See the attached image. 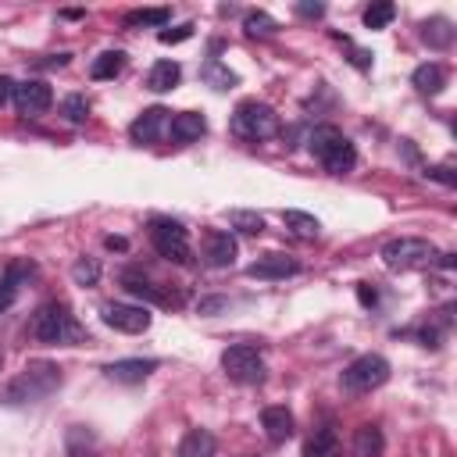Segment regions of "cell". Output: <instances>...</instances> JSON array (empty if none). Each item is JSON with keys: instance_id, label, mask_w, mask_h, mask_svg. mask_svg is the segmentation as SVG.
Instances as JSON below:
<instances>
[{"instance_id": "cell-1", "label": "cell", "mask_w": 457, "mask_h": 457, "mask_svg": "<svg viewBox=\"0 0 457 457\" xmlns=\"http://www.w3.org/2000/svg\"><path fill=\"white\" fill-rule=\"evenodd\" d=\"M29 336L36 343H44V347H76V343L86 340V333L76 322V315L58 301L36 308V315L29 318Z\"/></svg>"}, {"instance_id": "cell-2", "label": "cell", "mask_w": 457, "mask_h": 457, "mask_svg": "<svg viewBox=\"0 0 457 457\" xmlns=\"http://www.w3.org/2000/svg\"><path fill=\"white\" fill-rule=\"evenodd\" d=\"M61 386V368L51 365V361H29L8 386L0 393L8 407H19V404H36V400H47L54 389Z\"/></svg>"}, {"instance_id": "cell-3", "label": "cell", "mask_w": 457, "mask_h": 457, "mask_svg": "<svg viewBox=\"0 0 457 457\" xmlns=\"http://www.w3.org/2000/svg\"><path fill=\"white\" fill-rule=\"evenodd\" d=\"M308 147H311V154L325 164V172H333V175H347V172H354V164H357L354 143H350L336 125H315L311 136H308Z\"/></svg>"}, {"instance_id": "cell-4", "label": "cell", "mask_w": 457, "mask_h": 457, "mask_svg": "<svg viewBox=\"0 0 457 457\" xmlns=\"http://www.w3.org/2000/svg\"><path fill=\"white\" fill-rule=\"evenodd\" d=\"M233 132L240 140H251V143H261V140H272L279 132V115L272 104L265 100H244L237 104L233 111Z\"/></svg>"}, {"instance_id": "cell-5", "label": "cell", "mask_w": 457, "mask_h": 457, "mask_svg": "<svg viewBox=\"0 0 457 457\" xmlns=\"http://www.w3.org/2000/svg\"><path fill=\"white\" fill-rule=\"evenodd\" d=\"M150 244L161 258L175 261V265H189L193 261V247H189V233L186 225L175 218H150Z\"/></svg>"}, {"instance_id": "cell-6", "label": "cell", "mask_w": 457, "mask_h": 457, "mask_svg": "<svg viewBox=\"0 0 457 457\" xmlns=\"http://www.w3.org/2000/svg\"><path fill=\"white\" fill-rule=\"evenodd\" d=\"M436 258H439V251H436L429 240H421V237H400V240H389V244L382 247V261H386V269H393V272L425 269V265H432Z\"/></svg>"}, {"instance_id": "cell-7", "label": "cell", "mask_w": 457, "mask_h": 457, "mask_svg": "<svg viewBox=\"0 0 457 457\" xmlns=\"http://www.w3.org/2000/svg\"><path fill=\"white\" fill-rule=\"evenodd\" d=\"M340 382L347 393H372V389L389 382V361L382 354H361L357 361H350L343 368Z\"/></svg>"}, {"instance_id": "cell-8", "label": "cell", "mask_w": 457, "mask_h": 457, "mask_svg": "<svg viewBox=\"0 0 457 457\" xmlns=\"http://www.w3.org/2000/svg\"><path fill=\"white\" fill-rule=\"evenodd\" d=\"M221 368H225L228 379L240 382V386H258V382L265 379V357H261V350L251 347V343L228 347V350L221 354Z\"/></svg>"}, {"instance_id": "cell-9", "label": "cell", "mask_w": 457, "mask_h": 457, "mask_svg": "<svg viewBox=\"0 0 457 457\" xmlns=\"http://www.w3.org/2000/svg\"><path fill=\"white\" fill-rule=\"evenodd\" d=\"M100 318H104V325H111L115 333H129V336L150 329V311L140 308V304H104V308H100Z\"/></svg>"}, {"instance_id": "cell-10", "label": "cell", "mask_w": 457, "mask_h": 457, "mask_svg": "<svg viewBox=\"0 0 457 457\" xmlns=\"http://www.w3.org/2000/svg\"><path fill=\"white\" fill-rule=\"evenodd\" d=\"M51 104H54V90L44 79H26V83L15 86V108H19V115L40 118V115L51 111Z\"/></svg>"}, {"instance_id": "cell-11", "label": "cell", "mask_w": 457, "mask_h": 457, "mask_svg": "<svg viewBox=\"0 0 457 457\" xmlns=\"http://www.w3.org/2000/svg\"><path fill=\"white\" fill-rule=\"evenodd\" d=\"M200 254L211 269H228L237 261L240 247H237V237L233 233H225V228H207L204 240H200Z\"/></svg>"}, {"instance_id": "cell-12", "label": "cell", "mask_w": 457, "mask_h": 457, "mask_svg": "<svg viewBox=\"0 0 457 457\" xmlns=\"http://www.w3.org/2000/svg\"><path fill=\"white\" fill-rule=\"evenodd\" d=\"M164 132H168V108H147V111H140V115L132 118V125H129V136H132V143H140V147L157 143Z\"/></svg>"}, {"instance_id": "cell-13", "label": "cell", "mask_w": 457, "mask_h": 457, "mask_svg": "<svg viewBox=\"0 0 457 457\" xmlns=\"http://www.w3.org/2000/svg\"><path fill=\"white\" fill-rule=\"evenodd\" d=\"M297 272H301V265H297L293 258H286V254H265V258H258V261L247 265V276H251V279H265V283L290 279V276H297Z\"/></svg>"}, {"instance_id": "cell-14", "label": "cell", "mask_w": 457, "mask_h": 457, "mask_svg": "<svg viewBox=\"0 0 457 457\" xmlns=\"http://www.w3.org/2000/svg\"><path fill=\"white\" fill-rule=\"evenodd\" d=\"M154 368H157V361H154V357H122V361H111V365L104 368V375H108L111 382H125V386H132V382H143Z\"/></svg>"}, {"instance_id": "cell-15", "label": "cell", "mask_w": 457, "mask_h": 457, "mask_svg": "<svg viewBox=\"0 0 457 457\" xmlns=\"http://www.w3.org/2000/svg\"><path fill=\"white\" fill-rule=\"evenodd\" d=\"M168 132H172V140H175L179 147L196 143V140L207 132V118H204L200 111H182V115H175V118L168 122Z\"/></svg>"}, {"instance_id": "cell-16", "label": "cell", "mask_w": 457, "mask_h": 457, "mask_svg": "<svg viewBox=\"0 0 457 457\" xmlns=\"http://www.w3.org/2000/svg\"><path fill=\"white\" fill-rule=\"evenodd\" d=\"M261 429H265V436H269L272 443H286V439L293 436L297 421H293V414H290L283 404H276V407H265V411H261Z\"/></svg>"}, {"instance_id": "cell-17", "label": "cell", "mask_w": 457, "mask_h": 457, "mask_svg": "<svg viewBox=\"0 0 457 457\" xmlns=\"http://www.w3.org/2000/svg\"><path fill=\"white\" fill-rule=\"evenodd\" d=\"M65 457H100V439L86 425H68L65 432Z\"/></svg>"}, {"instance_id": "cell-18", "label": "cell", "mask_w": 457, "mask_h": 457, "mask_svg": "<svg viewBox=\"0 0 457 457\" xmlns=\"http://www.w3.org/2000/svg\"><path fill=\"white\" fill-rule=\"evenodd\" d=\"M411 86H414L418 93H425V97H436V93H443V86H446V68H443L439 61H425V65H418V68L411 72Z\"/></svg>"}, {"instance_id": "cell-19", "label": "cell", "mask_w": 457, "mask_h": 457, "mask_svg": "<svg viewBox=\"0 0 457 457\" xmlns=\"http://www.w3.org/2000/svg\"><path fill=\"white\" fill-rule=\"evenodd\" d=\"M122 283H125V290H129V293H136V297H147V301H154V304H164V308H179V304H182V297H179V293L157 290V286H154V283H147L143 276H132V272H125V276H122Z\"/></svg>"}, {"instance_id": "cell-20", "label": "cell", "mask_w": 457, "mask_h": 457, "mask_svg": "<svg viewBox=\"0 0 457 457\" xmlns=\"http://www.w3.org/2000/svg\"><path fill=\"white\" fill-rule=\"evenodd\" d=\"M22 276H33V265H29V261H15V265H8L4 276H0V315H4V311L19 301V283H22Z\"/></svg>"}, {"instance_id": "cell-21", "label": "cell", "mask_w": 457, "mask_h": 457, "mask_svg": "<svg viewBox=\"0 0 457 457\" xmlns=\"http://www.w3.org/2000/svg\"><path fill=\"white\" fill-rule=\"evenodd\" d=\"M179 79H182L179 61H157V65L147 72V90H154V93H168V90H175V86H179Z\"/></svg>"}, {"instance_id": "cell-22", "label": "cell", "mask_w": 457, "mask_h": 457, "mask_svg": "<svg viewBox=\"0 0 457 457\" xmlns=\"http://www.w3.org/2000/svg\"><path fill=\"white\" fill-rule=\"evenodd\" d=\"M421 40H425L432 51H446V47L453 44V22H450V19H443V15H436V19L421 22Z\"/></svg>"}, {"instance_id": "cell-23", "label": "cell", "mask_w": 457, "mask_h": 457, "mask_svg": "<svg viewBox=\"0 0 457 457\" xmlns=\"http://www.w3.org/2000/svg\"><path fill=\"white\" fill-rule=\"evenodd\" d=\"M179 457H214V436L207 429H189L179 443Z\"/></svg>"}, {"instance_id": "cell-24", "label": "cell", "mask_w": 457, "mask_h": 457, "mask_svg": "<svg viewBox=\"0 0 457 457\" xmlns=\"http://www.w3.org/2000/svg\"><path fill=\"white\" fill-rule=\"evenodd\" d=\"M283 225L290 228L293 237H304V240H315L322 233V221L308 211H283Z\"/></svg>"}, {"instance_id": "cell-25", "label": "cell", "mask_w": 457, "mask_h": 457, "mask_svg": "<svg viewBox=\"0 0 457 457\" xmlns=\"http://www.w3.org/2000/svg\"><path fill=\"white\" fill-rule=\"evenodd\" d=\"M304 457H340V436L333 429H318L308 446H304Z\"/></svg>"}, {"instance_id": "cell-26", "label": "cell", "mask_w": 457, "mask_h": 457, "mask_svg": "<svg viewBox=\"0 0 457 457\" xmlns=\"http://www.w3.org/2000/svg\"><path fill=\"white\" fill-rule=\"evenodd\" d=\"M200 76H204V83L211 86V90H233L240 79H237V72H228V65H221L218 58H211L204 68H200Z\"/></svg>"}, {"instance_id": "cell-27", "label": "cell", "mask_w": 457, "mask_h": 457, "mask_svg": "<svg viewBox=\"0 0 457 457\" xmlns=\"http://www.w3.org/2000/svg\"><path fill=\"white\" fill-rule=\"evenodd\" d=\"M354 453L357 457H379L382 453V432H379V425H361L354 432Z\"/></svg>"}, {"instance_id": "cell-28", "label": "cell", "mask_w": 457, "mask_h": 457, "mask_svg": "<svg viewBox=\"0 0 457 457\" xmlns=\"http://www.w3.org/2000/svg\"><path fill=\"white\" fill-rule=\"evenodd\" d=\"M122 68H125V54H122V51H104L100 58H93L90 76H93V79H115Z\"/></svg>"}, {"instance_id": "cell-29", "label": "cell", "mask_w": 457, "mask_h": 457, "mask_svg": "<svg viewBox=\"0 0 457 457\" xmlns=\"http://www.w3.org/2000/svg\"><path fill=\"white\" fill-rule=\"evenodd\" d=\"M172 22V12L168 8H140V12H129L125 15V26H154V29H164Z\"/></svg>"}, {"instance_id": "cell-30", "label": "cell", "mask_w": 457, "mask_h": 457, "mask_svg": "<svg viewBox=\"0 0 457 457\" xmlns=\"http://www.w3.org/2000/svg\"><path fill=\"white\" fill-rule=\"evenodd\" d=\"M228 225L240 228L247 237H261L265 233V218L258 211H228Z\"/></svg>"}, {"instance_id": "cell-31", "label": "cell", "mask_w": 457, "mask_h": 457, "mask_svg": "<svg viewBox=\"0 0 457 457\" xmlns=\"http://www.w3.org/2000/svg\"><path fill=\"white\" fill-rule=\"evenodd\" d=\"M244 29H247L251 36H276V33H279V22H276L269 12H247Z\"/></svg>"}, {"instance_id": "cell-32", "label": "cell", "mask_w": 457, "mask_h": 457, "mask_svg": "<svg viewBox=\"0 0 457 457\" xmlns=\"http://www.w3.org/2000/svg\"><path fill=\"white\" fill-rule=\"evenodd\" d=\"M393 19H397V4H389V0H379V4L365 8V26L368 29H386Z\"/></svg>"}, {"instance_id": "cell-33", "label": "cell", "mask_w": 457, "mask_h": 457, "mask_svg": "<svg viewBox=\"0 0 457 457\" xmlns=\"http://www.w3.org/2000/svg\"><path fill=\"white\" fill-rule=\"evenodd\" d=\"M61 115H65V122L83 125V122L90 118V100H86L83 93H72V97H65V100H61Z\"/></svg>"}, {"instance_id": "cell-34", "label": "cell", "mask_w": 457, "mask_h": 457, "mask_svg": "<svg viewBox=\"0 0 457 457\" xmlns=\"http://www.w3.org/2000/svg\"><path fill=\"white\" fill-rule=\"evenodd\" d=\"M72 279H76V286H97V279H100V261H97V258H79V261L72 265Z\"/></svg>"}, {"instance_id": "cell-35", "label": "cell", "mask_w": 457, "mask_h": 457, "mask_svg": "<svg viewBox=\"0 0 457 457\" xmlns=\"http://www.w3.org/2000/svg\"><path fill=\"white\" fill-rule=\"evenodd\" d=\"M193 29H196L193 22H182V26H175V29H161L157 40H161V44H182V40L193 36Z\"/></svg>"}, {"instance_id": "cell-36", "label": "cell", "mask_w": 457, "mask_h": 457, "mask_svg": "<svg viewBox=\"0 0 457 457\" xmlns=\"http://www.w3.org/2000/svg\"><path fill=\"white\" fill-rule=\"evenodd\" d=\"M15 86H19V83H15L12 76H0V108H8V104L15 100Z\"/></svg>"}, {"instance_id": "cell-37", "label": "cell", "mask_w": 457, "mask_h": 457, "mask_svg": "<svg viewBox=\"0 0 457 457\" xmlns=\"http://www.w3.org/2000/svg\"><path fill=\"white\" fill-rule=\"evenodd\" d=\"M343 44L350 47V40H343ZM350 61H354L357 68H368V65H372V54H368V51H361V47H350Z\"/></svg>"}, {"instance_id": "cell-38", "label": "cell", "mask_w": 457, "mask_h": 457, "mask_svg": "<svg viewBox=\"0 0 457 457\" xmlns=\"http://www.w3.org/2000/svg\"><path fill=\"white\" fill-rule=\"evenodd\" d=\"M425 175H429V179H439L443 186H453V182H457V179L450 175V168H443V164H439V168H425Z\"/></svg>"}, {"instance_id": "cell-39", "label": "cell", "mask_w": 457, "mask_h": 457, "mask_svg": "<svg viewBox=\"0 0 457 457\" xmlns=\"http://www.w3.org/2000/svg\"><path fill=\"white\" fill-rule=\"evenodd\" d=\"M297 12H301L304 19H322V15H325V8H322V4H297Z\"/></svg>"}, {"instance_id": "cell-40", "label": "cell", "mask_w": 457, "mask_h": 457, "mask_svg": "<svg viewBox=\"0 0 457 457\" xmlns=\"http://www.w3.org/2000/svg\"><path fill=\"white\" fill-rule=\"evenodd\" d=\"M225 308V301L221 297H211V301H200V315H214V311H221Z\"/></svg>"}, {"instance_id": "cell-41", "label": "cell", "mask_w": 457, "mask_h": 457, "mask_svg": "<svg viewBox=\"0 0 457 457\" xmlns=\"http://www.w3.org/2000/svg\"><path fill=\"white\" fill-rule=\"evenodd\" d=\"M68 58H72V54H54V58H47V61H40V68H54V65L61 68V65H68Z\"/></svg>"}, {"instance_id": "cell-42", "label": "cell", "mask_w": 457, "mask_h": 457, "mask_svg": "<svg viewBox=\"0 0 457 457\" xmlns=\"http://www.w3.org/2000/svg\"><path fill=\"white\" fill-rule=\"evenodd\" d=\"M357 297H361V304H365V308H372V304L379 301V297H375V290H368V286H357Z\"/></svg>"}, {"instance_id": "cell-43", "label": "cell", "mask_w": 457, "mask_h": 457, "mask_svg": "<svg viewBox=\"0 0 457 457\" xmlns=\"http://www.w3.org/2000/svg\"><path fill=\"white\" fill-rule=\"evenodd\" d=\"M104 244H108V247H111V251H125V247H129V244H125V240H122V237H108V240H104Z\"/></svg>"}]
</instances>
